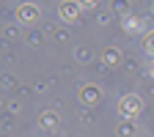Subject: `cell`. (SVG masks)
<instances>
[{"mask_svg": "<svg viewBox=\"0 0 154 137\" xmlns=\"http://www.w3.org/2000/svg\"><path fill=\"white\" fill-rule=\"evenodd\" d=\"M83 3H91V6H94V3H96V0H83Z\"/></svg>", "mask_w": 154, "mask_h": 137, "instance_id": "obj_7", "label": "cell"}, {"mask_svg": "<svg viewBox=\"0 0 154 137\" xmlns=\"http://www.w3.org/2000/svg\"><path fill=\"white\" fill-rule=\"evenodd\" d=\"M96 96H99V91H96V88H85V91H83V102H96Z\"/></svg>", "mask_w": 154, "mask_h": 137, "instance_id": "obj_4", "label": "cell"}, {"mask_svg": "<svg viewBox=\"0 0 154 137\" xmlns=\"http://www.w3.org/2000/svg\"><path fill=\"white\" fill-rule=\"evenodd\" d=\"M146 49H149V52L154 55V30H151V33L146 36Z\"/></svg>", "mask_w": 154, "mask_h": 137, "instance_id": "obj_6", "label": "cell"}, {"mask_svg": "<svg viewBox=\"0 0 154 137\" xmlns=\"http://www.w3.org/2000/svg\"><path fill=\"white\" fill-rule=\"evenodd\" d=\"M149 71H151V74H154V63H151V69H149Z\"/></svg>", "mask_w": 154, "mask_h": 137, "instance_id": "obj_8", "label": "cell"}, {"mask_svg": "<svg viewBox=\"0 0 154 137\" xmlns=\"http://www.w3.org/2000/svg\"><path fill=\"white\" fill-rule=\"evenodd\" d=\"M58 11H61L63 19H77L80 16V3H77V0H63V3L58 6Z\"/></svg>", "mask_w": 154, "mask_h": 137, "instance_id": "obj_2", "label": "cell"}, {"mask_svg": "<svg viewBox=\"0 0 154 137\" xmlns=\"http://www.w3.org/2000/svg\"><path fill=\"white\" fill-rule=\"evenodd\" d=\"M138 110H140V99H138V96H124V99H121V115H124V118L138 115Z\"/></svg>", "mask_w": 154, "mask_h": 137, "instance_id": "obj_1", "label": "cell"}, {"mask_svg": "<svg viewBox=\"0 0 154 137\" xmlns=\"http://www.w3.org/2000/svg\"><path fill=\"white\" fill-rule=\"evenodd\" d=\"M17 16L22 19V22H36V19H38V8L33 3H22L17 8Z\"/></svg>", "mask_w": 154, "mask_h": 137, "instance_id": "obj_3", "label": "cell"}, {"mask_svg": "<svg viewBox=\"0 0 154 137\" xmlns=\"http://www.w3.org/2000/svg\"><path fill=\"white\" fill-rule=\"evenodd\" d=\"M124 28H127V30H140V19H132V16H127Z\"/></svg>", "mask_w": 154, "mask_h": 137, "instance_id": "obj_5", "label": "cell"}]
</instances>
